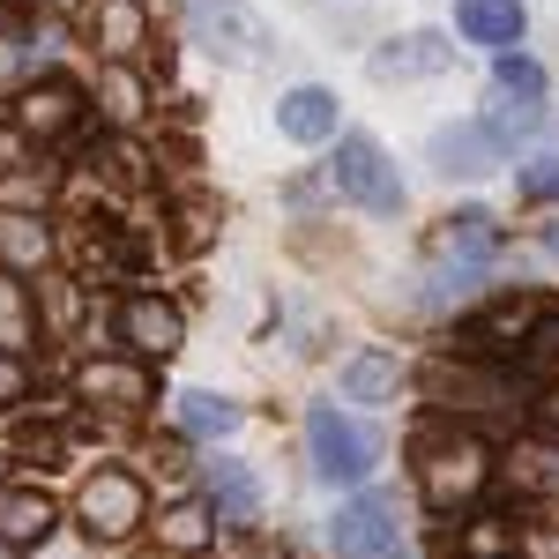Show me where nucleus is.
Wrapping results in <instances>:
<instances>
[{"label": "nucleus", "mask_w": 559, "mask_h": 559, "mask_svg": "<svg viewBox=\"0 0 559 559\" xmlns=\"http://www.w3.org/2000/svg\"><path fill=\"white\" fill-rule=\"evenodd\" d=\"M381 559H418V552H411V545H395V552H381Z\"/></svg>", "instance_id": "18"}, {"label": "nucleus", "mask_w": 559, "mask_h": 559, "mask_svg": "<svg viewBox=\"0 0 559 559\" xmlns=\"http://www.w3.org/2000/svg\"><path fill=\"white\" fill-rule=\"evenodd\" d=\"M492 165H508V157H500V142L485 134V120H463V128H440V134H432V173L477 179V173H492Z\"/></svg>", "instance_id": "6"}, {"label": "nucleus", "mask_w": 559, "mask_h": 559, "mask_svg": "<svg viewBox=\"0 0 559 559\" xmlns=\"http://www.w3.org/2000/svg\"><path fill=\"white\" fill-rule=\"evenodd\" d=\"M276 128L292 142H336V90H321V83L284 90L276 97Z\"/></svg>", "instance_id": "7"}, {"label": "nucleus", "mask_w": 559, "mask_h": 559, "mask_svg": "<svg viewBox=\"0 0 559 559\" xmlns=\"http://www.w3.org/2000/svg\"><path fill=\"white\" fill-rule=\"evenodd\" d=\"M202 492H210V515L224 530H254L261 522V477L239 455H210L202 463Z\"/></svg>", "instance_id": "5"}, {"label": "nucleus", "mask_w": 559, "mask_h": 559, "mask_svg": "<svg viewBox=\"0 0 559 559\" xmlns=\"http://www.w3.org/2000/svg\"><path fill=\"white\" fill-rule=\"evenodd\" d=\"M128 344L134 350H157V358L179 350V313H173V306H157V299H134L128 306Z\"/></svg>", "instance_id": "14"}, {"label": "nucleus", "mask_w": 559, "mask_h": 559, "mask_svg": "<svg viewBox=\"0 0 559 559\" xmlns=\"http://www.w3.org/2000/svg\"><path fill=\"white\" fill-rule=\"evenodd\" d=\"M173 418H179L187 440L216 448V440H231V432H239V403H231V395H210V388H179V395H173Z\"/></svg>", "instance_id": "10"}, {"label": "nucleus", "mask_w": 559, "mask_h": 559, "mask_svg": "<svg viewBox=\"0 0 559 559\" xmlns=\"http://www.w3.org/2000/svg\"><path fill=\"white\" fill-rule=\"evenodd\" d=\"M515 194H522V202H559V165H552V157L515 165Z\"/></svg>", "instance_id": "16"}, {"label": "nucleus", "mask_w": 559, "mask_h": 559, "mask_svg": "<svg viewBox=\"0 0 559 559\" xmlns=\"http://www.w3.org/2000/svg\"><path fill=\"white\" fill-rule=\"evenodd\" d=\"M336 388H344V403H395L403 358L395 350H350L344 366H336Z\"/></svg>", "instance_id": "9"}, {"label": "nucleus", "mask_w": 559, "mask_h": 559, "mask_svg": "<svg viewBox=\"0 0 559 559\" xmlns=\"http://www.w3.org/2000/svg\"><path fill=\"white\" fill-rule=\"evenodd\" d=\"M329 187H336L344 202H358V210H373V216L403 210V179H395V165L381 157V142H373V134H336Z\"/></svg>", "instance_id": "2"}, {"label": "nucleus", "mask_w": 559, "mask_h": 559, "mask_svg": "<svg viewBox=\"0 0 559 559\" xmlns=\"http://www.w3.org/2000/svg\"><path fill=\"white\" fill-rule=\"evenodd\" d=\"M187 31H194V45H210V52L239 60V68L269 52V31H261V15H247L239 0H187Z\"/></svg>", "instance_id": "4"}, {"label": "nucleus", "mask_w": 559, "mask_h": 559, "mask_svg": "<svg viewBox=\"0 0 559 559\" xmlns=\"http://www.w3.org/2000/svg\"><path fill=\"white\" fill-rule=\"evenodd\" d=\"M52 537V508L31 492H0V545H45Z\"/></svg>", "instance_id": "13"}, {"label": "nucleus", "mask_w": 559, "mask_h": 559, "mask_svg": "<svg viewBox=\"0 0 559 559\" xmlns=\"http://www.w3.org/2000/svg\"><path fill=\"white\" fill-rule=\"evenodd\" d=\"M306 455H313V477L329 492H366V477L381 471V440L358 426L336 403H313L306 411Z\"/></svg>", "instance_id": "1"}, {"label": "nucleus", "mask_w": 559, "mask_h": 559, "mask_svg": "<svg viewBox=\"0 0 559 559\" xmlns=\"http://www.w3.org/2000/svg\"><path fill=\"white\" fill-rule=\"evenodd\" d=\"M448 254L471 261V269H492V254H500V224H492V210H455L448 216Z\"/></svg>", "instance_id": "12"}, {"label": "nucleus", "mask_w": 559, "mask_h": 559, "mask_svg": "<svg viewBox=\"0 0 559 559\" xmlns=\"http://www.w3.org/2000/svg\"><path fill=\"white\" fill-rule=\"evenodd\" d=\"M545 247H552V254H559V224H545Z\"/></svg>", "instance_id": "17"}, {"label": "nucleus", "mask_w": 559, "mask_h": 559, "mask_svg": "<svg viewBox=\"0 0 559 559\" xmlns=\"http://www.w3.org/2000/svg\"><path fill=\"white\" fill-rule=\"evenodd\" d=\"M395 545H403V530H395V500L388 492H350L329 515V552L336 559H381Z\"/></svg>", "instance_id": "3"}, {"label": "nucleus", "mask_w": 559, "mask_h": 559, "mask_svg": "<svg viewBox=\"0 0 559 559\" xmlns=\"http://www.w3.org/2000/svg\"><path fill=\"white\" fill-rule=\"evenodd\" d=\"M440 68H455V45L440 38V31H411V38H388L373 52L381 83H395V75H440Z\"/></svg>", "instance_id": "8"}, {"label": "nucleus", "mask_w": 559, "mask_h": 559, "mask_svg": "<svg viewBox=\"0 0 559 559\" xmlns=\"http://www.w3.org/2000/svg\"><path fill=\"white\" fill-rule=\"evenodd\" d=\"M492 83H500V97H515V105H537L545 97V68L522 60V52H500L492 60Z\"/></svg>", "instance_id": "15"}, {"label": "nucleus", "mask_w": 559, "mask_h": 559, "mask_svg": "<svg viewBox=\"0 0 559 559\" xmlns=\"http://www.w3.org/2000/svg\"><path fill=\"white\" fill-rule=\"evenodd\" d=\"M455 31L471 45L508 52V45H522V0H455Z\"/></svg>", "instance_id": "11"}]
</instances>
